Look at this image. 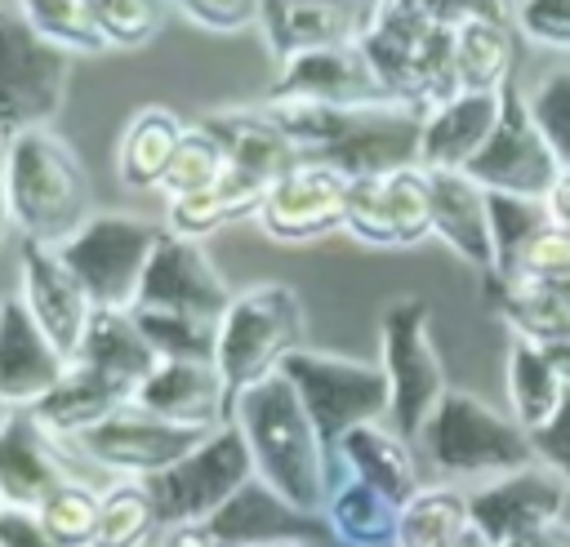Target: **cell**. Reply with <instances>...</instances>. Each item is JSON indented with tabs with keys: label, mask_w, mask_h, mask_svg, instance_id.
Listing matches in <instances>:
<instances>
[{
	"label": "cell",
	"mask_w": 570,
	"mask_h": 547,
	"mask_svg": "<svg viewBox=\"0 0 570 547\" xmlns=\"http://www.w3.org/2000/svg\"><path fill=\"white\" fill-rule=\"evenodd\" d=\"M18 298L27 302L31 320L53 338V347L76 360L85 329L94 320V298L85 294V285L76 280V271L62 262V253L53 245H31L22 240L18 253Z\"/></svg>",
	"instance_id": "obj_18"
},
{
	"label": "cell",
	"mask_w": 570,
	"mask_h": 547,
	"mask_svg": "<svg viewBox=\"0 0 570 547\" xmlns=\"http://www.w3.org/2000/svg\"><path fill=\"white\" fill-rule=\"evenodd\" d=\"M343 231L365 249H414L432 236V182L410 165L379 178H356Z\"/></svg>",
	"instance_id": "obj_13"
},
{
	"label": "cell",
	"mask_w": 570,
	"mask_h": 547,
	"mask_svg": "<svg viewBox=\"0 0 570 547\" xmlns=\"http://www.w3.org/2000/svg\"><path fill=\"white\" fill-rule=\"evenodd\" d=\"M468 507H472V529L481 538H490L494 547L543 529L552 520H566L570 507V485L561 471H552L548 463H530L521 471L481 480L468 489Z\"/></svg>",
	"instance_id": "obj_16"
},
{
	"label": "cell",
	"mask_w": 570,
	"mask_h": 547,
	"mask_svg": "<svg viewBox=\"0 0 570 547\" xmlns=\"http://www.w3.org/2000/svg\"><path fill=\"white\" fill-rule=\"evenodd\" d=\"M552 222L548 200L534 196H508V191H490V236H494V271L485 280H512L521 253L530 249V240Z\"/></svg>",
	"instance_id": "obj_40"
},
{
	"label": "cell",
	"mask_w": 570,
	"mask_h": 547,
	"mask_svg": "<svg viewBox=\"0 0 570 547\" xmlns=\"http://www.w3.org/2000/svg\"><path fill=\"white\" fill-rule=\"evenodd\" d=\"M370 18V0H263V40L276 62L356 44Z\"/></svg>",
	"instance_id": "obj_23"
},
{
	"label": "cell",
	"mask_w": 570,
	"mask_h": 547,
	"mask_svg": "<svg viewBox=\"0 0 570 547\" xmlns=\"http://www.w3.org/2000/svg\"><path fill=\"white\" fill-rule=\"evenodd\" d=\"M548 213H552V222H561V227L570 231V169H566L561 182L548 191Z\"/></svg>",
	"instance_id": "obj_54"
},
{
	"label": "cell",
	"mask_w": 570,
	"mask_h": 547,
	"mask_svg": "<svg viewBox=\"0 0 570 547\" xmlns=\"http://www.w3.org/2000/svg\"><path fill=\"white\" fill-rule=\"evenodd\" d=\"M174 9L209 36H240L263 22V0H174Z\"/></svg>",
	"instance_id": "obj_47"
},
{
	"label": "cell",
	"mask_w": 570,
	"mask_h": 547,
	"mask_svg": "<svg viewBox=\"0 0 570 547\" xmlns=\"http://www.w3.org/2000/svg\"><path fill=\"white\" fill-rule=\"evenodd\" d=\"M472 529L468 489L436 480L423 485L396 516V543L392 547H454Z\"/></svg>",
	"instance_id": "obj_36"
},
{
	"label": "cell",
	"mask_w": 570,
	"mask_h": 547,
	"mask_svg": "<svg viewBox=\"0 0 570 547\" xmlns=\"http://www.w3.org/2000/svg\"><path fill=\"white\" fill-rule=\"evenodd\" d=\"M454 547H494V543H490V538H481L476 529H468V534H463V538H459Z\"/></svg>",
	"instance_id": "obj_56"
},
{
	"label": "cell",
	"mask_w": 570,
	"mask_h": 547,
	"mask_svg": "<svg viewBox=\"0 0 570 547\" xmlns=\"http://www.w3.org/2000/svg\"><path fill=\"white\" fill-rule=\"evenodd\" d=\"M80 365L98 369L102 378H111L116 387H125L129 396H138V387L156 374L160 356L151 351V342L142 338L134 311H94L85 342L76 351Z\"/></svg>",
	"instance_id": "obj_31"
},
{
	"label": "cell",
	"mask_w": 570,
	"mask_h": 547,
	"mask_svg": "<svg viewBox=\"0 0 570 547\" xmlns=\"http://www.w3.org/2000/svg\"><path fill=\"white\" fill-rule=\"evenodd\" d=\"M303 160H321L338 173L379 178L419 165L423 116L396 102L379 107H321V102H267Z\"/></svg>",
	"instance_id": "obj_3"
},
{
	"label": "cell",
	"mask_w": 570,
	"mask_h": 547,
	"mask_svg": "<svg viewBox=\"0 0 570 547\" xmlns=\"http://www.w3.org/2000/svg\"><path fill=\"white\" fill-rule=\"evenodd\" d=\"M432 182V236L481 276L494 271V236H490V191L463 169L428 173Z\"/></svg>",
	"instance_id": "obj_24"
},
{
	"label": "cell",
	"mask_w": 570,
	"mask_h": 547,
	"mask_svg": "<svg viewBox=\"0 0 570 547\" xmlns=\"http://www.w3.org/2000/svg\"><path fill=\"white\" fill-rule=\"evenodd\" d=\"M214 538L232 543V547H272V543H312L321 534H330L325 516H307L298 507H289L272 485H263L258 476L205 525Z\"/></svg>",
	"instance_id": "obj_25"
},
{
	"label": "cell",
	"mask_w": 570,
	"mask_h": 547,
	"mask_svg": "<svg viewBox=\"0 0 570 547\" xmlns=\"http://www.w3.org/2000/svg\"><path fill=\"white\" fill-rule=\"evenodd\" d=\"M494 125H499V93H459V98L441 102L423 120L419 169H428V173L468 169L472 156L494 133Z\"/></svg>",
	"instance_id": "obj_28"
},
{
	"label": "cell",
	"mask_w": 570,
	"mask_h": 547,
	"mask_svg": "<svg viewBox=\"0 0 570 547\" xmlns=\"http://www.w3.org/2000/svg\"><path fill=\"white\" fill-rule=\"evenodd\" d=\"M347 196H352L347 173H338L321 160H298L289 173H281L267 187L254 222L276 245H312L330 231H343Z\"/></svg>",
	"instance_id": "obj_15"
},
{
	"label": "cell",
	"mask_w": 570,
	"mask_h": 547,
	"mask_svg": "<svg viewBox=\"0 0 570 547\" xmlns=\"http://www.w3.org/2000/svg\"><path fill=\"white\" fill-rule=\"evenodd\" d=\"M98 503H102V489L85 485L80 476L62 480L40 507H36V520L62 543V547H94V534H98Z\"/></svg>",
	"instance_id": "obj_42"
},
{
	"label": "cell",
	"mask_w": 570,
	"mask_h": 547,
	"mask_svg": "<svg viewBox=\"0 0 570 547\" xmlns=\"http://www.w3.org/2000/svg\"><path fill=\"white\" fill-rule=\"evenodd\" d=\"M200 440H205V431L174 427V422H165L138 405H125L111 418H102L98 427H89L85 436H76L71 445L80 458H89L94 467H102L111 476L151 480L165 467H174L178 458H187Z\"/></svg>",
	"instance_id": "obj_14"
},
{
	"label": "cell",
	"mask_w": 570,
	"mask_h": 547,
	"mask_svg": "<svg viewBox=\"0 0 570 547\" xmlns=\"http://www.w3.org/2000/svg\"><path fill=\"white\" fill-rule=\"evenodd\" d=\"M263 196H267L263 182H254V178L227 169V178H223L218 187L169 200V205H165V227H169L174 236H187V240H200V245H205V236L223 231L227 222L254 218L258 205H263Z\"/></svg>",
	"instance_id": "obj_35"
},
{
	"label": "cell",
	"mask_w": 570,
	"mask_h": 547,
	"mask_svg": "<svg viewBox=\"0 0 570 547\" xmlns=\"http://www.w3.org/2000/svg\"><path fill=\"white\" fill-rule=\"evenodd\" d=\"M459 18L463 9L454 0H370L356 44L396 107H410L428 120L441 102L463 93L454 76Z\"/></svg>",
	"instance_id": "obj_1"
},
{
	"label": "cell",
	"mask_w": 570,
	"mask_h": 547,
	"mask_svg": "<svg viewBox=\"0 0 570 547\" xmlns=\"http://www.w3.org/2000/svg\"><path fill=\"white\" fill-rule=\"evenodd\" d=\"M468 178H476L485 191H508V196H534L548 200V191L561 182L566 165L557 160V151L548 147L543 129L530 116V98L512 84H503L499 93V125L485 138V147L472 156V165L463 169Z\"/></svg>",
	"instance_id": "obj_12"
},
{
	"label": "cell",
	"mask_w": 570,
	"mask_h": 547,
	"mask_svg": "<svg viewBox=\"0 0 570 547\" xmlns=\"http://www.w3.org/2000/svg\"><path fill=\"white\" fill-rule=\"evenodd\" d=\"M419 449H423L428 467L450 485L454 480L481 485V480H494V476L539 463L530 431L512 414H499L459 387H450L441 396L436 414L419 431Z\"/></svg>",
	"instance_id": "obj_5"
},
{
	"label": "cell",
	"mask_w": 570,
	"mask_h": 547,
	"mask_svg": "<svg viewBox=\"0 0 570 547\" xmlns=\"http://www.w3.org/2000/svg\"><path fill=\"white\" fill-rule=\"evenodd\" d=\"M174 0H94L98 27L111 49H142L165 27V9Z\"/></svg>",
	"instance_id": "obj_44"
},
{
	"label": "cell",
	"mask_w": 570,
	"mask_h": 547,
	"mask_svg": "<svg viewBox=\"0 0 570 547\" xmlns=\"http://www.w3.org/2000/svg\"><path fill=\"white\" fill-rule=\"evenodd\" d=\"M160 231L165 227L134 213H94L67 245H58V253L98 311H134Z\"/></svg>",
	"instance_id": "obj_9"
},
{
	"label": "cell",
	"mask_w": 570,
	"mask_h": 547,
	"mask_svg": "<svg viewBox=\"0 0 570 547\" xmlns=\"http://www.w3.org/2000/svg\"><path fill=\"white\" fill-rule=\"evenodd\" d=\"M249 480H254L249 445L227 422V427L209 431L187 458H178L174 467L151 476L147 489L160 507V525L174 529V525H209Z\"/></svg>",
	"instance_id": "obj_10"
},
{
	"label": "cell",
	"mask_w": 570,
	"mask_h": 547,
	"mask_svg": "<svg viewBox=\"0 0 570 547\" xmlns=\"http://www.w3.org/2000/svg\"><path fill=\"white\" fill-rule=\"evenodd\" d=\"M566 276H570V231L561 222H548L521 253L512 280H490V285H557Z\"/></svg>",
	"instance_id": "obj_46"
},
{
	"label": "cell",
	"mask_w": 570,
	"mask_h": 547,
	"mask_svg": "<svg viewBox=\"0 0 570 547\" xmlns=\"http://www.w3.org/2000/svg\"><path fill=\"white\" fill-rule=\"evenodd\" d=\"M183 138H187V125L178 120V111H169L160 102L138 107L116 147V178L129 191H160Z\"/></svg>",
	"instance_id": "obj_30"
},
{
	"label": "cell",
	"mask_w": 570,
	"mask_h": 547,
	"mask_svg": "<svg viewBox=\"0 0 570 547\" xmlns=\"http://www.w3.org/2000/svg\"><path fill=\"white\" fill-rule=\"evenodd\" d=\"M321 516L330 525V538L343 543V547H392L401 507L387 494H379L374 485H365V480H356L338 467Z\"/></svg>",
	"instance_id": "obj_32"
},
{
	"label": "cell",
	"mask_w": 570,
	"mask_h": 547,
	"mask_svg": "<svg viewBox=\"0 0 570 547\" xmlns=\"http://www.w3.org/2000/svg\"><path fill=\"white\" fill-rule=\"evenodd\" d=\"M160 529H165L160 507H156L147 480L116 476L111 485H102L94 547H156Z\"/></svg>",
	"instance_id": "obj_37"
},
{
	"label": "cell",
	"mask_w": 570,
	"mask_h": 547,
	"mask_svg": "<svg viewBox=\"0 0 570 547\" xmlns=\"http://www.w3.org/2000/svg\"><path fill=\"white\" fill-rule=\"evenodd\" d=\"M0 547H62V543L36 520V511L0 507Z\"/></svg>",
	"instance_id": "obj_50"
},
{
	"label": "cell",
	"mask_w": 570,
	"mask_h": 547,
	"mask_svg": "<svg viewBox=\"0 0 570 547\" xmlns=\"http://www.w3.org/2000/svg\"><path fill=\"white\" fill-rule=\"evenodd\" d=\"M156 547H232V543L214 538L205 525H174V529H160Z\"/></svg>",
	"instance_id": "obj_51"
},
{
	"label": "cell",
	"mask_w": 570,
	"mask_h": 547,
	"mask_svg": "<svg viewBox=\"0 0 570 547\" xmlns=\"http://www.w3.org/2000/svg\"><path fill=\"white\" fill-rule=\"evenodd\" d=\"M530 440H534L539 463H548L552 471H561V476H566V485H570V387H566V396H561L557 414H552L539 431H530Z\"/></svg>",
	"instance_id": "obj_49"
},
{
	"label": "cell",
	"mask_w": 570,
	"mask_h": 547,
	"mask_svg": "<svg viewBox=\"0 0 570 547\" xmlns=\"http://www.w3.org/2000/svg\"><path fill=\"white\" fill-rule=\"evenodd\" d=\"M232 387L209 360H160L156 374L138 387L134 405L191 431H218L232 422Z\"/></svg>",
	"instance_id": "obj_21"
},
{
	"label": "cell",
	"mask_w": 570,
	"mask_h": 547,
	"mask_svg": "<svg viewBox=\"0 0 570 547\" xmlns=\"http://www.w3.org/2000/svg\"><path fill=\"white\" fill-rule=\"evenodd\" d=\"M503 547H570V520H552V525L530 529V534H521V538H512Z\"/></svg>",
	"instance_id": "obj_52"
},
{
	"label": "cell",
	"mask_w": 570,
	"mask_h": 547,
	"mask_svg": "<svg viewBox=\"0 0 570 547\" xmlns=\"http://www.w3.org/2000/svg\"><path fill=\"white\" fill-rule=\"evenodd\" d=\"M200 125L223 142L232 173H245L263 187H272L281 173H289L303 160L267 107H223V111H209Z\"/></svg>",
	"instance_id": "obj_26"
},
{
	"label": "cell",
	"mask_w": 570,
	"mask_h": 547,
	"mask_svg": "<svg viewBox=\"0 0 570 547\" xmlns=\"http://www.w3.org/2000/svg\"><path fill=\"white\" fill-rule=\"evenodd\" d=\"M67 454H76V445L49 436L27 409H4V436H0V498H4V507L36 511L62 480H71Z\"/></svg>",
	"instance_id": "obj_22"
},
{
	"label": "cell",
	"mask_w": 570,
	"mask_h": 547,
	"mask_svg": "<svg viewBox=\"0 0 570 547\" xmlns=\"http://www.w3.org/2000/svg\"><path fill=\"white\" fill-rule=\"evenodd\" d=\"M303 347V302L289 285L263 280L236 289L232 307L218 320V374L227 378L232 396L281 374V360Z\"/></svg>",
	"instance_id": "obj_6"
},
{
	"label": "cell",
	"mask_w": 570,
	"mask_h": 547,
	"mask_svg": "<svg viewBox=\"0 0 570 547\" xmlns=\"http://www.w3.org/2000/svg\"><path fill=\"white\" fill-rule=\"evenodd\" d=\"M232 298H236V289H227V280L214 267V258L205 253V245L187 240V236H174L165 227L160 245L147 262V276H142V289H138L134 307L178 311V316H196V320L218 325L223 311L232 307Z\"/></svg>",
	"instance_id": "obj_17"
},
{
	"label": "cell",
	"mask_w": 570,
	"mask_h": 547,
	"mask_svg": "<svg viewBox=\"0 0 570 547\" xmlns=\"http://www.w3.org/2000/svg\"><path fill=\"white\" fill-rule=\"evenodd\" d=\"M13 9L27 18V27L36 36H45L49 44L67 49L71 58H94L107 53V36L98 27V9L94 0H13Z\"/></svg>",
	"instance_id": "obj_39"
},
{
	"label": "cell",
	"mask_w": 570,
	"mask_h": 547,
	"mask_svg": "<svg viewBox=\"0 0 570 547\" xmlns=\"http://www.w3.org/2000/svg\"><path fill=\"white\" fill-rule=\"evenodd\" d=\"M548 356H552V365H557L561 382L570 387V338H566V342H552V347H548Z\"/></svg>",
	"instance_id": "obj_55"
},
{
	"label": "cell",
	"mask_w": 570,
	"mask_h": 547,
	"mask_svg": "<svg viewBox=\"0 0 570 547\" xmlns=\"http://www.w3.org/2000/svg\"><path fill=\"white\" fill-rule=\"evenodd\" d=\"M272 547H307V543H272Z\"/></svg>",
	"instance_id": "obj_58"
},
{
	"label": "cell",
	"mask_w": 570,
	"mask_h": 547,
	"mask_svg": "<svg viewBox=\"0 0 570 547\" xmlns=\"http://www.w3.org/2000/svg\"><path fill=\"white\" fill-rule=\"evenodd\" d=\"M512 22L463 13L454 27V76L463 93H503L512 84Z\"/></svg>",
	"instance_id": "obj_34"
},
{
	"label": "cell",
	"mask_w": 570,
	"mask_h": 547,
	"mask_svg": "<svg viewBox=\"0 0 570 547\" xmlns=\"http://www.w3.org/2000/svg\"><path fill=\"white\" fill-rule=\"evenodd\" d=\"M125 405H134V396L125 391V387H116L111 378H102L98 369H89V365H80V360H71V369L62 374V382L36 405V409H27L49 436H58V440H76V436H85L89 427H98L102 418H111L116 409H125Z\"/></svg>",
	"instance_id": "obj_29"
},
{
	"label": "cell",
	"mask_w": 570,
	"mask_h": 547,
	"mask_svg": "<svg viewBox=\"0 0 570 547\" xmlns=\"http://www.w3.org/2000/svg\"><path fill=\"white\" fill-rule=\"evenodd\" d=\"M517 31L552 53H570V0H517Z\"/></svg>",
	"instance_id": "obj_48"
},
{
	"label": "cell",
	"mask_w": 570,
	"mask_h": 547,
	"mask_svg": "<svg viewBox=\"0 0 570 547\" xmlns=\"http://www.w3.org/2000/svg\"><path fill=\"white\" fill-rule=\"evenodd\" d=\"M134 320L160 360H209L214 365L218 356V325L209 320L178 316V311H147V307H134Z\"/></svg>",
	"instance_id": "obj_41"
},
{
	"label": "cell",
	"mask_w": 570,
	"mask_h": 547,
	"mask_svg": "<svg viewBox=\"0 0 570 547\" xmlns=\"http://www.w3.org/2000/svg\"><path fill=\"white\" fill-rule=\"evenodd\" d=\"M227 151L223 142L205 129V125H187V138L169 165V178H165V200H178V196H196V191H209L227 178Z\"/></svg>",
	"instance_id": "obj_43"
},
{
	"label": "cell",
	"mask_w": 570,
	"mask_h": 547,
	"mask_svg": "<svg viewBox=\"0 0 570 547\" xmlns=\"http://www.w3.org/2000/svg\"><path fill=\"white\" fill-rule=\"evenodd\" d=\"M267 102H321V107H379L392 102L387 89L379 84L374 67L365 62L361 44H338V49H316L303 58L281 62Z\"/></svg>",
	"instance_id": "obj_19"
},
{
	"label": "cell",
	"mask_w": 570,
	"mask_h": 547,
	"mask_svg": "<svg viewBox=\"0 0 570 547\" xmlns=\"http://www.w3.org/2000/svg\"><path fill=\"white\" fill-rule=\"evenodd\" d=\"M463 13H481L494 22H512L517 27V0H454Z\"/></svg>",
	"instance_id": "obj_53"
},
{
	"label": "cell",
	"mask_w": 570,
	"mask_h": 547,
	"mask_svg": "<svg viewBox=\"0 0 570 547\" xmlns=\"http://www.w3.org/2000/svg\"><path fill=\"white\" fill-rule=\"evenodd\" d=\"M232 427L245 436L254 476L263 485H272L289 507H298L307 516L325 511V498L338 476L334 445L316 431L312 414L303 409V400L285 374H272V378L236 391Z\"/></svg>",
	"instance_id": "obj_2"
},
{
	"label": "cell",
	"mask_w": 570,
	"mask_h": 547,
	"mask_svg": "<svg viewBox=\"0 0 570 547\" xmlns=\"http://www.w3.org/2000/svg\"><path fill=\"white\" fill-rule=\"evenodd\" d=\"M4 213L31 245H67L94 218V187L67 138L22 129L4 138Z\"/></svg>",
	"instance_id": "obj_4"
},
{
	"label": "cell",
	"mask_w": 570,
	"mask_h": 547,
	"mask_svg": "<svg viewBox=\"0 0 570 547\" xmlns=\"http://www.w3.org/2000/svg\"><path fill=\"white\" fill-rule=\"evenodd\" d=\"M530 116L543 129L548 147L557 151V160L570 169V67L548 71L530 93Z\"/></svg>",
	"instance_id": "obj_45"
},
{
	"label": "cell",
	"mask_w": 570,
	"mask_h": 547,
	"mask_svg": "<svg viewBox=\"0 0 570 547\" xmlns=\"http://www.w3.org/2000/svg\"><path fill=\"white\" fill-rule=\"evenodd\" d=\"M552 289H557V294H561V298H566V302H570V276H566V280H557V285H552Z\"/></svg>",
	"instance_id": "obj_57"
},
{
	"label": "cell",
	"mask_w": 570,
	"mask_h": 547,
	"mask_svg": "<svg viewBox=\"0 0 570 547\" xmlns=\"http://www.w3.org/2000/svg\"><path fill=\"white\" fill-rule=\"evenodd\" d=\"M334 463H338L347 476H356V480L374 485L379 494H387L396 507H405V503L423 489L419 463H414V454H410V440H405L392 422L352 427V431L334 445Z\"/></svg>",
	"instance_id": "obj_27"
},
{
	"label": "cell",
	"mask_w": 570,
	"mask_h": 547,
	"mask_svg": "<svg viewBox=\"0 0 570 547\" xmlns=\"http://www.w3.org/2000/svg\"><path fill=\"white\" fill-rule=\"evenodd\" d=\"M490 302L517 338H530L539 347L570 338V302L552 285H490Z\"/></svg>",
	"instance_id": "obj_38"
},
{
	"label": "cell",
	"mask_w": 570,
	"mask_h": 547,
	"mask_svg": "<svg viewBox=\"0 0 570 547\" xmlns=\"http://www.w3.org/2000/svg\"><path fill=\"white\" fill-rule=\"evenodd\" d=\"M379 365L387 378V396H392V414L387 422L405 436L419 440V431L428 427V418L436 414L445 387V369L432 342V307L423 298H396L383 320H379Z\"/></svg>",
	"instance_id": "obj_7"
},
{
	"label": "cell",
	"mask_w": 570,
	"mask_h": 547,
	"mask_svg": "<svg viewBox=\"0 0 570 547\" xmlns=\"http://www.w3.org/2000/svg\"><path fill=\"white\" fill-rule=\"evenodd\" d=\"M0 80H4V138L22 129H49L67 102L71 53L27 27L13 0L0 9Z\"/></svg>",
	"instance_id": "obj_11"
},
{
	"label": "cell",
	"mask_w": 570,
	"mask_h": 547,
	"mask_svg": "<svg viewBox=\"0 0 570 547\" xmlns=\"http://www.w3.org/2000/svg\"><path fill=\"white\" fill-rule=\"evenodd\" d=\"M503 387H508V414L525 427V431H539L561 396H566V382L548 356V347L530 342V338H517L508 334V365H503Z\"/></svg>",
	"instance_id": "obj_33"
},
{
	"label": "cell",
	"mask_w": 570,
	"mask_h": 547,
	"mask_svg": "<svg viewBox=\"0 0 570 547\" xmlns=\"http://www.w3.org/2000/svg\"><path fill=\"white\" fill-rule=\"evenodd\" d=\"M281 374L289 378V387L298 391L303 409L312 414L316 431L330 445H338L352 427L387 422L392 414V396L379 360H352V356L298 347L281 360Z\"/></svg>",
	"instance_id": "obj_8"
},
{
	"label": "cell",
	"mask_w": 570,
	"mask_h": 547,
	"mask_svg": "<svg viewBox=\"0 0 570 547\" xmlns=\"http://www.w3.org/2000/svg\"><path fill=\"white\" fill-rule=\"evenodd\" d=\"M67 369H71V360L31 320L18 289L4 294V302H0V405L36 409L62 382Z\"/></svg>",
	"instance_id": "obj_20"
}]
</instances>
